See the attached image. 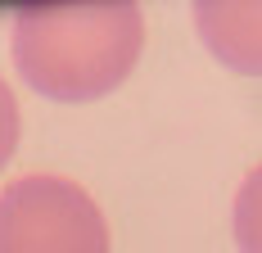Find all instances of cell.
<instances>
[{
	"label": "cell",
	"mask_w": 262,
	"mask_h": 253,
	"mask_svg": "<svg viewBox=\"0 0 262 253\" xmlns=\"http://www.w3.org/2000/svg\"><path fill=\"white\" fill-rule=\"evenodd\" d=\"M0 253H108L104 213L68 177H18L0 190Z\"/></svg>",
	"instance_id": "7a4b0ae2"
},
{
	"label": "cell",
	"mask_w": 262,
	"mask_h": 253,
	"mask_svg": "<svg viewBox=\"0 0 262 253\" xmlns=\"http://www.w3.org/2000/svg\"><path fill=\"white\" fill-rule=\"evenodd\" d=\"M145 46V14L127 0H50L14 14L9 50L23 81L63 104L118 91Z\"/></svg>",
	"instance_id": "6da1fadb"
},
{
	"label": "cell",
	"mask_w": 262,
	"mask_h": 253,
	"mask_svg": "<svg viewBox=\"0 0 262 253\" xmlns=\"http://www.w3.org/2000/svg\"><path fill=\"white\" fill-rule=\"evenodd\" d=\"M231 222H235V244H239V253H262V163L239 181Z\"/></svg>",
	"instance_id": "277c9868"
},
{
	"label": "cell",
	"mask_w": 262,
	"mask_h": 253,
	"mask_svg": "<svg viewBox=\"0 0 262 253\" xmlns=\"http://www.w3.org/2000/svg\"><path fill=\"white\" fill-rule=\"evenodd\" d=\"M190 18L217 64H226L244 77H262V5L204 0L190 9Z\"/></svg>",
	"instance_id": "3957f363"
},
{
	"label": "cell",
	"mask_w": 262,
	"mask_h": 253,
	"mask_svg": "<svg viewBox=\"0 0 262 253\" xmlns=\"http://www.w3.org/2000/svg\"><path fill=\"white\" fill-rule=\"evenodd\" d=\"M14 145H18V100L0 77V167L14 158Z\"/></svg>",
	"instance_id": "5b68a950"
}]
</instances>
